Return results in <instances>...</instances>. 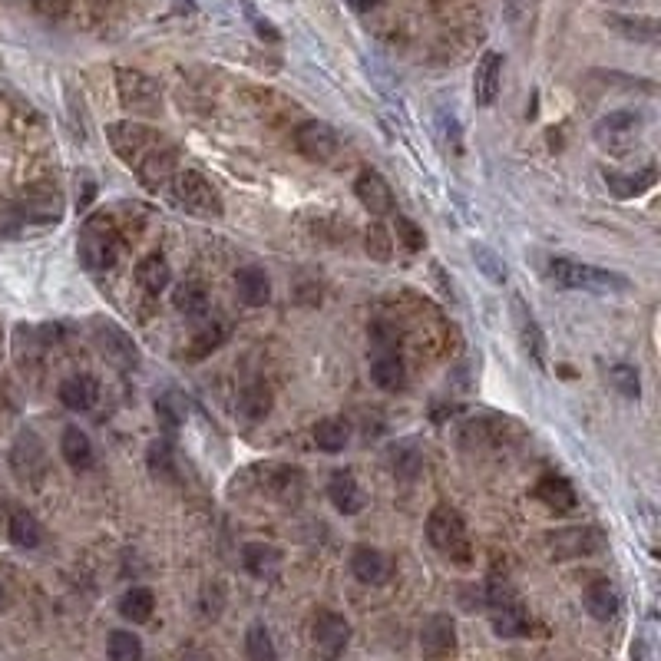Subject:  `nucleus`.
<instances>
[{
  "instance_id": "72a5a7b5",
  "label": "nucleus",
  "mask_w": 661,
  "mask_h": 661,
  "mask_svg": "<svg viewBox=\"0 0 661 661\" xmlns=\"http://www.w3.org/2000/svg\"><path fill=\"white\" fill-rule=\"evenodd\" d=\"M146 467H149V476L159 483H179V467H176V453L166 440H156L149 443L146 450Z\"/></svg>"
},
{
  "instance_id": "4468645a",
  "label": "nucleus",
  "mask_w": 661,
  "mask_h": 661,
  "mask_svg": "<svg viewBox=\"0 0 661 661\" xmlns=\"http://www.w3.org/2000/svg\"><path fill=\"white\" fill-rule=\"evenodd\" d=\"M457 652V622L447 612H433L420 625V655L427 661H443Z\"/></svg>"
},
{
  "instance_id": "c85d7f7f",
  "label": "nucleus",
  "mask_w": 661,
  "mask_h": 661,
  "mask_svg": "<svg viewBox=\"0 0 661 661\" xmlns=\"http://www.w3.org/2000/svg\"><path fill=\"white\" fill-rule=\"evenodd\" d=\"M242 566L248 576L255 579H272L281 569V552L268 543H245L242 546Z\"/></svg>"
},
{
  "instance_id": "09e8293b",
  "label": "nucleus",
  "mask_w": 661,
  "mask_h": 661,
  "mask_svg": "<svg viewBox=\"0 0 661 661\" xmlns=\"http://www.w3.org/2000/svg\"><path fill=\"white\" fill-rule=\"evenodd\" d=\"M179 661H209V655H205L202 648H182Z\"/></svg>"
},
{
  "instance_id": "aec40b11",
  "label": "nucleus",
  "mask_w": 661,
  "mask_h": 661,
  "mask_svg": "<svg viewBox=\"0 0 661 661\" xmlns=\"http://www.w3.org/2000/svg\"><path fill=\"white\" fill-rule=\"evenodd\" d=\"M60 404L73 410V414H86V410L96 407L100 400V384H96L93 374H73L67 381H60Z\"/></svg>"
},
{
  "instance_id": "9b49d317",
  "label": "nucleus",
  "mask_w": 661,
  "mask_h": 661,
  "mask_svg": "<svg viewBox=\"0 0 661 661\" xmlns=\"http://www.w3.org/2000/svg\"><path fill=\"white\" fill-rule=\"evenodd\" d=\"M546 549L556 559H582V556H595V552H602L605 536H602V529H595V526H569V529H556V533H549Z\"/></svg>"
},
{
  "instance_id": "4be33fe9",
  "label": "nucleus",
  "mask_w": 661,
  "mask_h": 661,
  "mask_svg": "<svg viewBox=\"0 0 661 661\" xmlns=\"http://www.w3.org/2000/svg\"><path fill=\"white\" fill-rule=\"evenodd\" d=\"M328 496H331L334 509L344 516H354L364 509V493H361V483H357L354 470H334L331 483H328Z\"/></svg>"
},
{
  "instance_id": "c756f323",
  "label": "nucleus",
  "mask_w": 661,
  "mask_h": 661,
  "mask_svg": "<svg viewBox=\"0 0 661 661\" xmlns=\"http://www.w3.org/2000/svg\"><path fill=\"white\" fill-rule=\"evenodd\" d=\"M153 612H156V595L153 589H146V585H133V589H126L123 599H119V615L133 625H146L153 619Z\"/></svg>"
},
{
  "instance_id": "7ed1b4c3",
  "label": "nucleus",
  "mask_w": 661,
  "mask_h": 661,
  "mask_svg": "<svg viewBox=\"0 0 661 661\" xmlns=\"http://www.w3.org/2000/svg\"><path fill=\"white\" fill-rule=\"evenodd\" d=\"M427 543L437 549L447 562H453V566H470L473 562V539H470L467 519H463L460 509H453L447 503L430 509Z\"/></svg>"
},
{
  "instance_id": "49530a36",
  "label": "nucleus",
  "mask_w": 661,
  "mask_h": 661,
  "mask_svg": "<svg viewBox=\"0 0 661 661\" xmlns=\"http://www.w3.org/2000/svg\"><path fill=\"white\" fill-rule=\"evenodd\" d=\"M632 661H655V642L652 635H638L632 642Z\"/></svg>"
},
{
  "instance_id": "ddd939ff",
  "label": "nucleus",
  "mask_w": 661,
  "mask_h": 661,
  "mask_svg": "<svg viewBox=\"0 0 661 661\" xmlns=\"http://www.w3.org/2000/svg\"><path fill=\"white\" fill-rule=\"evenodd\" d=\"M295 149L308 162H318V166H324V162H334V156H338L341 139L328 123H321V119H308V123H301L295 129Z\"/></svg>"
},
{
  "instance_id": "3c124183",
  "label": "nucleus",
  "mask_w": 661,
  "mask_h": 661,
  "mask_svg": "<svg viewBox=\"0 0 661 661\" xmlns=\"http://www.w3.org/2000/svg\"><path fill=\"white\" fill-rule=\"evenodd\" d=\"M7 605H10V595H7V585L0 582V612H7Z\"/></svg>"
},
{
  "instance_id": "37998d69",
  "label": "nucleus",
  "mask_w": 661,
  "mask_h": 661,
  "mask_svg": "<svg viewBox=\"0 0 661 661\" xmlns=\"http://www.w3.org/2000/svg\"><path fill=\"white\" fill-rule=\"evenodd\" d=\"M609 384L619 390L622 397L628 400H638V394H642V384H638V371L632 364H612L609 367Z\"/></svg>"
},
{
  "instance_id": "ea45409f",
  "label": "nucleus",
  "mask_w": 661,
  "mask_h": 661,
  "mask_svg": "<svg viewBox=\"0 0 661 661\" xmlns=\"http://www.w3.org/2000/svg\"><path fill=\"white\" fill-rule=\"evenodd\" d=\"M364 248H367V255L374 258V262H390L394 258V238H390V232L384 229L381 222H371L367 225V235H364Z\"/></svg>"
},
{
  "instance_id": "6ab92c4d",
  "label": "nucleus",
  "mask_w": 661,
  "mask_h": 661,
  "mask_svg": "<svg viewBox=\"0 0 661 661\" xmlns=\"http://www.w3.org/2000/svg\"><path fill=\"white\" fill-rule=\"evenodd\" d=\"M605 186L615 195V199H638V195L652 192L655 182H658V166L655 162H648L645 169L638 172H615V169H605L602 172Z\"/></svg>"
},
{
  "instance_id": "a211bd4d",
  "label": "nucleus",
  "mask_w": 661,
  "mask_h": 661,
  "mask_svg": "<svg viewBox=\"0 0 661 661\" xmlns=\"http://www.w3.org/2000/svg\"><path fill=\"white\" fill-rule=\"evenodd\" d=\"M513 324H516V338L523 344V351L533 357L539 367H546V338L543 328H539L536 314L526 308L523 298H513Z\"/></svg>"
},
{
  "instance_id": "dca6fc26",
  "label": "nucleus",
  "mask_w": 661,
  "mask_h": 661,
  "mask_svg": "<svg viewBox=\"0 0 661 661\" xmlns=\"http://www.w3.org/2000/svg\"><path fill=\"white\" fill-rule=\"evenodd\" d=\"M354 195H357V202H361L364 209L374 215V219H384V215L397 212L394 189H390V182L377 169H361V172H357Z\"/></svg>"
},
{
  "instance_id": "20e7f679",
  "label": "nucleus",
  "mask_w": 661,
  "mask_h": 661,
  "mask_svg": "<svg viewBox=\"0 0 661 661\" xmlns=\"http://www.w3.org/2000/svg\"><path fill=\"white\" fill-rule=\"evenodd\" d=\"M371 381L384 390V394H400L407 387V364L400 357V334L394 324L374 321L371 331Z\"/></svg>"
},
{
  "instance_id": "8fccbe9b",
  "label": "nucleus",
  "mask_w": 661,
  "mask_h": 661,
  "mask_svg": "<svg viewBox=\"0 0 661 661\" xmlns=\"http://www.w3.org/2000/svg\"><path fill=\"white\" fill-rule=\"evenodd\" d=\"M348 4H351L354 10H361V14H364V10H374L377 4H381V0H348Z\"/></svg>"
},
{
  "instance_id": "2f4dec72",
  "label": "nucleus",
  "mask_w": 661,
  "mask_h": 661,
  "mask_svg": "<svg viewBox=\"0 0 661 661\" xmlns=\"http://www.w3.org/2000/svg\"><path fill=\"white\" fill-rule=\"evenodd\" d=\"M172 305L182 314V318H205L209 314V291L199 281H182V285L172 291Z\"/></svg>"
},
{
  "instance_id": "412c9836",
  "label": "nucleus",
  "mask_w": 661,
  "mask_h": 661,
  "mask_svg": "<svg viewBox=\"0 0 661 661\" xmlns=\"http://www.w3.org/2000/svg\"><path fill=\"white\" fill-rule=\"evenodd\" d=\"M582 602H585V609H589V615L595 622H612L622 609L619 592H615V585L609 579H592L589 585H585Z\"/></svg>"
},
{
  "instance_id": "79ce46f5",
  "label": "nucleus",
  "mask_w": 661,
  "mask_h": 661,
  "mask_svg": "<svg viewBox=\"0 0 661 661\" xmlns=\"http://www.w3.org/2000/svg\"><path fill=\"white\" fill-rule=\"evenodd\" d=\"M394 232H397V245H404L407 252H424L427 235H424V229H420L414 219H407V215L394 212Z\"/></svg>"
},
{
  "instance_id": "473e14b6",
  "label": "nucleus",
  "mask_w": 661,
  "mask_h": 661,
  "mask_svg": "<svg viewBox=\"0 0 661 661\" xmlns=\"http://www.w3.org/2000/svg\"><path fill=\"white\" fill-rule=\"evenodd\" d=\"M615 34H622L625 40H638V43H655L658 40V20L655 17H625V14H609L605 17Z\"/></svg>"
},
{
  "instance_id": "9d476101",
  "label": "nucleus",
  "mask_w": 661,
  "mask_h": 661,
  "mask_svg": "<svg viewBox=\"0 0 661 661\" xmlns=\"http://www.w3.org/2000/svg\"><path fill=\"white\" fill-rule=\"evenodd\" d=\"M10 470L17 473V480H24L30 486H40L47 480L50 460H47V447L37 437L34 430H24L10 447Z\"/></svg>"
},
{
  "instance_id": "1a4fd4ad",
  "label": "nucleus",
  "mask_w": 661,
  "mask_h": 661,
  "mask_svg": "<svg viewBox=\"0 0 661 661\" xmlns=\"http://www.w3.org/2000/svg\"><path fill=\"white\" fill-rule=\"evenodd\" d=\"M311 638H314V652L324 661H338L351 645V622L334 609H318L311 622Z\"/></svg>"
},
{
  "instance_id": "c03bdc74",
  "label": "nucleus",
  "mask_w": 661,
  "mask_h": 661,
  "mask_svg": "<svg viewBox=\"0 0 661 661\" xmlns=\"http://www.w3.org/2000/svg\"><path fill=\"white\" fill-rule=\"evenodd\" d=\"M156 417H159V427L172 437V433H176L179 424H182V404H179V397H176V394L159 397V400H156Z\"/></svg>"
},
{
  "instance_id": "5701e85b",
  "label": "nucleus",
  "mask_w": 661,
  "mask_h": 661,
  "mask_svg": "<svg viewBox=\"0 0 661 661\" xmlns=\"http://www.w3.org/2000/svg\"><path fill=\"white\" fill-rule=\"evenodd\" d=\"M60 457L67 460L70 470L86 473L96 463V450H93V440L90 433L80 430V427H67L60 433Z\"/></svg>"
},
{
  "instance_id": "4c0bfd02",
  "label": "nucleus",
  "mask_w": 661,
  "mask_h": 661,
  "mask_svg": "<svg viewBox=\"0 0 661 661\" xmlns=\"http://www.w3.org/2000/svg\"><path fill=\"white\" fill-rule=\"evenodd\" d=\"M470 252H473L476 268H480V272L490 281H496V285H503V281H506V262H503V258L496 255L490 245H483V242H473Z\"/></svg>"
},
{
  "instance_id": "f8f14e48",
  "label": "nucleus",
  "mask_w": 661,
  "mask_h": 661,
  "mask_svg": "<svg viewBox=\"0 0 661 661\" xmlns=\"http://www.w3.org/2000/svg\"><path fill=\"white\" fill-rule=\"evenodd\" d=\"M93 341L96 348L103 351L106 361H113L116 367H123V371H129V367L139 364V348L136 341L129 338V334L119 328L116 321L110 318H96L93 321Z\"/></svg>"
},
{
  "instance_id": "de8ad7c7",
  "label": "nucleus",
  "mask_w": 661,
  "mask_h": 661,
  "mask_svg": "<svg viewBox=\"0 0 661 661\" xmlns=\"http://www.w3.org/2000/svg\"><path fill=\"white\" fill-rule=\"evenodd\" d=\"M37 4V10L40 14H47V17H63L70 10V4L73 0H34Z\"/></svg>"
},
{
  "instance_id": "0eeeda50",
  "label": "nucleus",
  "mask_w": 661,
  "mask_h": 661,
  "mask_svg": "<svg viewBox=\"0 0 661 661\" xmlns=\"http://www.w3.org/2000/svg\"><path fill=\"white\" fill-rule=\"evenodd\" d=\"M486 605H490V622H493V632L500 638H523L529 635V612L523 599L516 595V589L509 582L493 579L486 585Z\"/></svg>"
},
{
  "instance_id": "cd10ccee",
  "label": "nucleus",
  "mask_w": 661,
  "mask_h": 661,
  "mask_svg": "<svg viewBox=\"0 0 661 661\" xmlns=\"http://www.w3.org/2000/svg\"><path fill=\"white\" fill-rule=\"evenodd\" d=\"M7 539L17 549H37L43 543V526L40 519L24 506H14L7 516Z\"/></svg>"
},
{
  "instance_id": "f704fd0d",
  "label": "nucleus",
  "mask_w": 661,
  "mask_h": 661,
  "mask_svg": "<svg viewBox=\"0 0 661 661\" xmlns=\"http://www.w3.org/2000/svg\"><path fill=\"white\" fill-rule=\"evenodd\" d=\"M314 443H318V450H324V453H341L344 447H348V440H351V430H348V424H344L341 417H324V420H318L314 424Z\"/></svg>"
},
{
  "instance_id": "2eb2a0df",
  "label": "nucleus",
  "mask_w": 661,
  "mask_h": 661,
  "mask_svg": "<svg viewBox=\"0 0 661 661\" xmlns=\"http://www.w3.org/2000/svg\"><path fill=\"white\" fill-rule=\"evenodd\" d=\"M638 129H642V116H638L635 110H615L609 116H602L599 123H595L592 136L595 143L612 149V153H622V149H628L635 143Z\"/></svg>"
},
{
  "instance_id": "b1692460",
  "label": "nucleus",
  "mask_w": 661,
  "mask_h": 661,
  "mask_svg": "<svg viewBox=\"0 0 661 661\" xmlns=\"http://www.w3.org/2000/svg\"><path fill=\"white\" fill-rule=\"evenodd\" d=\"M351 572L357 582L364 585H381L390 579V559L384 556L381 549L374 546H357L351 552Z\"/></svg>"
},
{
  "instance_id": "f03ea898",
  "label": "nucleus",
  "mask_w": 661,
  "mask_h": 661,
  "mask_svg": "<svg viewBox=\"0 0 661 661\" xmlns=\"http://www.w3.org/2000/svg\"><path fill=\"white\" fill-rule=\"evenodd\" d=\"M166 195L176 209H182L186 215H195V219L215 222L225 215V202H222L219 186H215L212 179H205L199 169L182 166L166 186Z\"/></svg>"
},
{
  "instance_id": "7c9ffc66",
  "label": "nucleus",
  "mask_w": 661,
  "mask_h": 661,
  "mask_svg": "<svg viewBox=\"0 0 661 661\" xmlns=\"http://www.w3.org/2000/svg\"><path fill=\"white\" fill-rule=\"evenodd\" d=\"M136 281H139V288H143L146 295H162V291L169 288V281H172V268L159 252H153L136 265Z\"/></svg>"
},
{
  "instance_id": "f3484780",
  "label": "nucleus",
  "mask_w": 661,
  "mask_h": 661,
  "mask_svg": "<svg viewBox=\"0 0 661 661\" xmlns=\"http://www.w3.org/2000/svg\"><path fill=\"white\" fill-rule=\"evenodd\" d=\"M500 86H503V53L496 50H486L480 63L473 70V100L476 106H493L496 96H500Z\"/></svg>"
},
{
  "instance_id": "a18cd8bd",
  "label": "nucleus",
  "mask_w": 661,
  "mask_h": 661,
  "mask_svg": "<svg viewBox=\"0 0 661 661\" xmlns=\"http://www.w3.org/2000/svg\"><path fill=\"white\" fill-rule=\"evenodd\" d=\"M268 400H272V397H268V390H265V387H248L245 394H242V404H238V407H242V414H245V417L258 420V417H265V414H268Z\"/></svg>"
},
{
  "instance_id": "423d86ee",
  "label": "nucleus",
  "mask_w": 661,
  "mask_h": 661,
  "mask_svg": "<svg viewBox=\"0 0 661 661\" xmlns=\"http://www.w3.org/2000/svg\"><path fill=\"white\" fill-rule=\"evenodd\" d=\"M549 278L556 281L559 288L592 291V295H625V291H632V281L625 275L609 272V268H599V265L576 262V258H552Z\"/></svg>"
},
{
  "instance_id": "a19ab883",
  "label": "nucleus",
  "mask_w": 661,
  "mask_h": 661,
  "mask_svg": "<svg viewBox=\"0 0 661 661\" xmlns=\"http://www.w3.org/2000/svg\"><path fill=\"white\" fill-rule=\"evenodd\" d=\"M390 463H394V473L404 476V480H414L420 467H424V460H420L414 443H397V447L390 450Z\"/></svg>"
},
{
  "instance_id": "393cba45",
  "label": "nucleus",
  "mask_w": 661,
  "mask_h": 661,
  "mask_svg": "<svg viewBox=\"0 0 661 661\" xmlns=\"http://www.w3.org/2000/svg\"><path fill=\"white\" fill-rule=\"evenodd\" d=\"M533 496L546 509H552V513H569V509H576V503H579V496H576V490H572V483L566 480V476H556V473H546L543 480L536 483Z\"/></svg>"
},
{
  "instance_id": "f257e3e1",
  "label": "nucleus",
  "mask_w": 661,
  "mask_h": 661,
  "mask_svg": "<svg viewBox=\"0 0 661 661\" xmlns=\"http://www.w3.org/2000/svg\"><path fill=\"white\" fill-rule=\"evenodd\" d=\"M106 139H110L113 153L136 172V179L149 192H166L172 176L182 169L179 149L169 143V136H162L159 129L146 123H136V119L110 123L106 126Z\"/></svg>"
},
{
  "instance_id": "58836bf2",
  "label": "nucleus",
  "mask_w": 661,
  "mask_h": 661,
  "mask_svg": "<svg viewBox=\"0 0 661 661\" xmlns=\"http://www.w3.org/2000/svg\"><path fill=\"white\" fill-rule=\"evenodd\" d=\"M27 225H30V222H27L20 199H0V235H4V238H17V235H24Z\"/></svg>"
},
{
  "instance_id": "bb28decb",
  "label": "nucleus",
  "mask_w": 661,
  "mask_h": 661,
  "mask_svg": "<svg viewBox=\"0 0 661 661\" xmlns=\"http://www.w3.org/2000/svg\"><path fill=\"white\" fill-rule=\"evenodd\" d=\"M232 338V324L225 321V318H215V321H205L199 331L192 334V341H189V351H186V357L189 361H205L212 351H219L225 341Z\"/></svg>"
},
{
  "instance_id": "c9c22d12",
  "label": "nucleus",
  "mask_w": 661,
  "mask_h": 661,
  "mask_svg": "<svg viewBox=\"0 0 661 661\" xmlns=\"http://www.w3.org/2000/svg\"><path fill=\"white\" fill-rule=\"evenodd\" d=\"M245 655L248 661H278V648L275 638L268 632L265 622H252L245 632Z\"/></svg>"
},
{
  "instance_id": "a878e982",
  "label": "nucleus",
  "mask_w": 661,
  "mask_h": 661,
  "mask_svg": "<svg viewBox=\"0 0 661 661\" xmlns=\"http://www.w3.org/2000/svg\"><path fill=\"white\" fill-rule=\"evenodd\" d=\"M235 291L248 308H262V305L272 301V281H268L265 268H255V265L238 268L235 272Z\"/></svg>"
},
{
  "instance_id": "39448f33",
  "label": "nucleus",
  "mask_w": 661,
  "mask_h": 661,
  "mask_svg": "<svg viewBox=\"0 0 661 661\" xmlns=\"http://www.w3.org/2000/svg\"><path fill=\"white\" fill-rule=\"evenodd\" d=\"M119 252H123V238H119L110 215H90V219L80 225L77 258L86 272H93V275L110 272L119 262Z\"/></svg>"
},
{
  "instance_id": "e433bc0d",
  "label": "nucleus",
  "mask_w": 661,
  "mask_h": 661,
  "mask_svg": "<svg viewBox=\"0 0 661 661\" xmlns=\"http://www.w3.org/2000/svg\"><path fill=\"white\" fill-rule=\"evenodd\" d=\"M106 655L110 661H143V638L129 628H116L106 638Z\"/></svg>"
},
{
  "instance_id": "6e6552de",
  "label": "nucleus",
  "mask_w": 661,
  "mask_h": 661,
  "mask_svg": "<svg viewBox=\"0 0 661 661\" xmlns=\"http://www.w3.org/2000/svg\"><path fill=\"white\" fill-rule=\"evenodd\" d=\"M116 93H119L123 110H129L133 116L153 119V116L162 113V86L143 70L119 67L116 70Z\"/></svg>"
}]
</instances>
